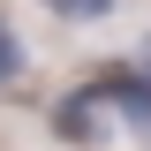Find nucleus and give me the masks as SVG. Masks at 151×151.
I'll return each instance as SVG.
<instances>
[{
	"label": "nucleus",
	"mask_w": 151,
	"mask_h": 151,
	"mask_svg": "<svg viewBox=\"0 0 151 151\" xmlns=\"http://www.w3.org/2000/svg\"><path fill=\"white\" fill-rule=\"evenodd\" d=\"M91 91L113 106V121H129L136 136H151V68L144 60H121V68H98Z\"/></svg>",
	"instance_id": "1"
},
{
	"label": "nucleus",
	"mask_w": 151,
	"mask_h": 151,
	"mask_svg": "<svg viewBox=\"0 0 151 151\" xmlns=\"http://www.w3.org/2000/svg\"><path fill=\"white\" fill-rule=\"evenodd\" d=\"M53 136H60V144H76V151L106 144V98H98L91 83L68 91V98H53Z\"/></svg>",
	"instance_id": "2"
},
{
	"label": "nucleus",
	"mask_w": 151,
	"mask_h": 151,
	"mask_svg": "<svg viewBox=\"0 0 151 151\" xmlns=\"http://www.w3.org/2000/svg\"><path fill=\"white\" fill-rule=\"evenodd\" d=\"M45 8H53L60 23H106L113 15V0H45Z\"/></svg>",
	"instance_id": "3"
},
{
	"label": "nucleus",
	"mask_w": 151,
	"mask_h": 151,
	"mask_svg": "<svg viewBox=\"0 0 151 151\" xmlns=\"http://www.w3.org/2000/svg\"><path fill=\"white\" fill-rule=\"evenodd\" d=\"M23 76V38H15V23H0V91Z\"/></svg>",
	"instance_id": "4"
},
{
	"label": "nucleus",
	"mask_w": 151,
	"mask_h": 151,
	"mask_svg": "<svg viewBox=\"0 0 151 151\" xmlns=\"http://www.w3.org/2000/svg\"><path fill=\"white\" fill-rule=\"evenodd\" d=\"M144 68H151V38H144Z\"/></svg>",
	"instance_id": "5"
}]
</instances>
